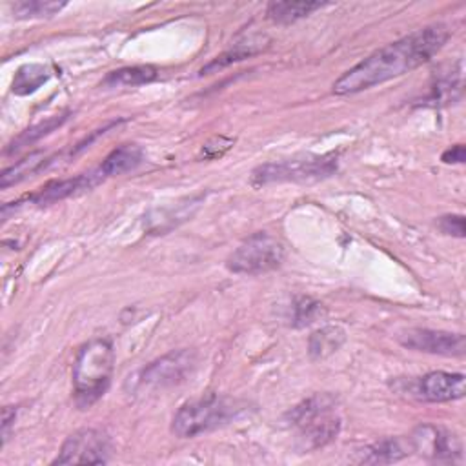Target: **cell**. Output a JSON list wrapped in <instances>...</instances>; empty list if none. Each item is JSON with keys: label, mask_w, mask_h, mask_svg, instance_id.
I'll return each instance as SVG.
<instances>
[{"label": "cell", "mask_w": 466, "mask_h": 466, "mask_svg": "<svg viewBox=\"0 0 466 466\" xmlns=\"http://www.w3.org/2000/svg\"><path fill=\"white\" fill-rule=\"evenodd\" d=\"M448 38L450 29L443 24L417 29L392 42V45L377 50L357 66L348 69L333 84V94L352 95L403 77L437 55Z\"/></svg>", "instance_id": "cell-1"}, {"label": "cell", "mask_w": 466, "mask_h": 466, "mask_svg": "<svg viewBox=\"0 0 466 466\" xmlns=\"http://www.w3.org/2000/svg\"><path fill=\"white\" fill-rule=\"evenodd\" d=\"M115 366V352L108 339L86 343L73 364V394L78 408H90L110 388Z\"/></svg>", "instance_id": "cell-2"}, {"label": "cell", "mask_w": 466, "mask_h": 466, "mask_svg": "<svg viewBox=\"0 0 466 466\" xmlns=\"http://www.w3.org/2000/svg\"><path fill=\"white\" fill-rule=\"evenodd\" d=\"M335 397L317 394L288 413L291 425L299 429L298 448L301 452L319 450L337 439L341 419L335 415Z\"/></svg>", "instance_id": "cell-3"}, {"label": "cell", "mask_w": 466, "mask_h": 466, "mask_svg": "<svg viewBox=\"0 0 466 466\" xmlns=\"http://www.w3.org/2000/svg\"><path fill=\"white\" fill-rule=\"evenodd\" d=\"M246 410V405L221 396L190 401L179 408L172 421V432L181 439H192L228 425Z\"/></svg>", "instance_id": "cell-4"}, {"label": "cell", "mask_w": 466, "mask_h": 466, "mask_svg": "<svg viewBox=\"0 0 466 466\" xmlns=\"http://www.w3.org/2000/svg\"><path fill=\"white\" fill-rule=\"evenodd\" d=\"M337 172V155H301L286 160L268 162L253 169L251 184L266 186L274 183L319 181Z\"/></svg>", "instance_id": "cell-5"}, {"label": "cell", "mask_w": 466, "mask_h": 466, "mask_svg": "<svg viewBox=\"0 0 466 466\" xmlns=\"http://www.w3.org/2000/svg\"><path fill=\"white\" fill-rule=\"evenodd\" d=\"M284 261V246L274 235L266 232L253 233L242 244H239L226 261V266L233 274L261 275L281 266Z\"/></svg>", "instance_id": "cell-6"}, {"label": "cell", "mask_w": 466, "mask_h": 466, "mask_svg": "<svg viewBox=\"0 0 466 466\" xmlns=\"http://www.w3.org/2000/svg\"><path fill=\"white\" fill-rule=\"evenodd\" d=\"M197 366L195 350H174L146 366L139 377V387L148 390L174 388L193 373Z\"/></svg>", "instance_id": "cell-7"}, {"label": "cell", "mask_w": 466, "mask_h": 466, "mask_svg": "<svg viewBox=\"0 0 466 466\" xmlns=\"http://www.w3.org/2000/svg\"><path fill=\"white\" fill-rule=\"evenodd\" d=\"M111 455V441L102 430L82 429L71 434L53 464H104Z\"/></svg>", "instance_id": "cell-8"}, {"label": "cell", "mask_w": 466, "mask_h": 466, "mask_svg": "<svg viewBox=\"0 0 466 466\" xmlns=\"http://www.w3.org/2000/svg\"><path fill=\"white\" fill-rule=\"evenodd\" d=\"M397 341L401 347L415 352H425L432 356L461 357L466 350L462 333H452L430 328H408L399 331Z\"/></svg>", "instance_id": "cell-9"}, {"label": "cell", "mask_w": 466, "mask_h": 466, "mask_svg": "<svg viewBox=\"0 0 466 466\" xmlns=\"http://www.w3.org/2000/svg\"><path fill=\"white\" fill-rule=\"evenodd\" d=\"M413 452L436 462H457L462 459L461 439L443 429L434 425H421L410 436Z\"/></svg>", "instance_id": "cell-10"}, {"label": "cell", "mask_w": 466, "mask_h": 466, "mask_svg": "<svg viewBox=\"0 0 466 466\" xmlns=\"http://www.w3.org/2000/svg\"><path fill=\"white\" fill-rule=\"evenodd\" d=\"M413 397L427 403H450L466 394V377L462 373L432 372L417 379L410 387Z\"/></svg>", "instance_id": "cell-11"}, {"label": "cell", "mask_w": 466, "mask_h": 466, "mask_svg": "<svg viewBox=\"0 0 466 466\" xmlns=\"http://www.w3.org/2000/svg\"><path fill=\"white\" fill-rule=\"evenodd\" d=\"M104 181V176L101 174V169H95V172L88 174H80L71 179H62V181H53L46 184L45 188H40L38 193L31 197L33 202L37 204H52L57 200H62L66 197H71L82 190H92L99 183Z\"/></svg>", "instance_id": "cell-12"}, {"label": "cell", "mask_w": 466, "mask_h": 466, "mask_svg": "<svg viewBox=\"0 0 466 466\" xmlns=\"http://www.w3.org/2000/svg\"><path fill=\"white\" fill-rule=\"evenodd\" d=\"M413 452L410 437H388L377 441L363 450L359 462L366 464H390L408 457Z\"/></svg>", "instance_id": "cell-13"}, {"label": "cell", "mask_w": 466, "mask_h": 466, "mask_svg": "<svg viewBox=\"0 0 466 466\" xmlns=\"http://www.w3.org/2000/svg\"><path fill=\"white\" fill-rule=\"evenodd\" d=\"M144 159L143 148L137 144H124L117 150H113L104 162L101 164V174L104 176V179L108 177H117L122 174H128L132 169H135Z\"/></svg>", "instance_id": "cell-14"}, {"label": "cell", "mask_w": 466, "mask_h": 466, "mask_svg": "<svg viewBox=\"0 0 466 466\" xmlns=\"http://www.w3.org/2000/svg\"><path fill=\"white\" fill-rule=\"evenodd\" d=\"M347 341V331L341 326H324L310 335L308 352L312 359L323 361L335 354Z\"/></svg>", "instance_id": "cell-15"}, {"label": "cell", "mask_w": 466, "mask_h": 466, "mask_svg": "<svg viewBox=\"0 0 466 466\" xmlns=\"http://www.w3.org/2000/svg\"><path fill=\"white\" fill-rule=\"evenodd\" d=\"M157 69L153 66H128L108 73L102 80L106 88H135L143 84H150L157 78Z\"/></svg>", "instance_id": "cell-16"}, {"label": "cell", "mask_w": 466, "mask_h": 466, "mask_svg": "<svg viewBox=\"0 0 466 466\" xmlns=\"http://www.w3.org/2000/svg\"><path fill=\"white\" fill-rule=\"evenodd\" d=\"M328 6L326 3H291V0H284V3H270L266 8V15L275 24H293L308 15H312L317 10H323Z\"/></svg>", "instance_id": "cell-17"}, {"label": "cell", "mask_w": 466, "mask_h": 466, "mask_svg": "<svg viewBox=\"0 0 466 466\" xmlns=\"http://www.w3.org/2000/svg\"><path fill=\"white\" fill-rule=\"evenodd\" d=\"M52 71L45 64H24L17 69L12 90L15 95H31L50 80Z\"/></svg>", "instance_id": "cell-18"}, {"label": "cell", "mask_w": 466, "mask_h": 466, "mask_svg": "<svg viewBox=\"0 0 466 466\" xmlns=\"http://www.w3.org/2000/svg\"><path fill=\"white\" fill-rule=\"evenodd\" d=\"M52 159H48L42 151L37 153H29L28 157H24L22 160H19L17 164H13L12 168L4 169L3 176H0V188L6 190L10 186L19 184L20 181L35 176L37 172H40L42 168H46V164Z\"/></svg>", "instance_id": "cell-19"}, {"label": "cell", "mask_w": 466, "mask_h": 466, "mask_svg": "<svg viewBox=\"0 0 466 466\" xmlns=\"http://www.w3.org/2000/svg\"><path fill=\"white\" fill-rule=\"evenodd\" d=\"M66 8V3H53V0H24L13 4V15L17 19H46L57 15Z\"/></svg>", "instance_id": "cell-20"}, {"label": "cell", "mask_w": 466, "mask_h": 466, "mask_svg": "<svg viewBox=\"0 0 466 466\" xmlns=\"http://www.w3.org/2000/svg\"><path fill=\"white\" fill-rule=\"evenodd\" d=\"M66 119H68L66 115H61V117H53V119H48L46 122H40V124L33 126V128L26 130L22 135H19V137L13 141V144L10 146L8 153H15V151L22 150L24 146H29V144H33L35 141H38V139H42L45 135L52 134L55 128H59V126H61Z\"/></svg>", "instance_id": "cell-21"}, {"label": "cell", "mask_w": 466, "mask_h": 466, "mask_svg": "<svg viewBox=\"0 0 466 466\" xmlns=\"http://www.w3.org/2000/svg\"><path fill=\"white\" fill-rule=\"evenodd\" d=\"M324 314L323 305L312 298H299L298 301L293 303V326H308L312 323H315L321 315Z\"/></svg>", "instance_id": "cell-22"}, {"label": "cell", "mask_w": 466, "mask_h": 466, "mask_svg": "<svg viewBox=\"0 0 466 466\" xmlns=\"http://www.w3.org/2000/svg\"><path fill=\"white\" fill-rule=\"evenodd\" d=\"M251 46H253V45H248V46L237 45V46H235V50H232V52H226L225 55L217 57V61L209 62L206 68H202V73L216 71L217 68H225V66H228V64H232V62L244 61L246 57H249V55H253V53H258V50H256V48H251Z\"/></svg>", "instance_id": "cell-23"}, {"label": "cell", "mask_w": 466, "mask_h": 466, "mask_svg": "<svg viewBox=\"0 0 466 466\" xmlns=\"http://www.w3.org/2000/svg\"><path fill=\"white\" fill-rule=\"evenodd\" d=\"M232 146H233V141H232V139L216 137L214 141H209L208 144L202 146L200 155H202L204 159H217V157H221L223 153H226Z\"/></svg>", "instance_id": "cell-24"}, {"label": "cell", "mask_w": 466, "mask_h": 466, "mask_svg": "<svg viewBox=\"0 0 466 466\" xmlns=\"http://www.w3.org/2000/svg\"><path fill=\"white\" fill-rule=\"evenodd\" d=\"M439 230L446 235L462 239L464 237V217L462 216H445L439 219Z\"/></svg>", "instance_id": "cell-25"}, {"label": "cell", "mask_w": 466, "mask_h": 466, "mask_svg": "<svg viewBox=\"0 0 466 466\" xmlns=\"http://www.w3.org/2000/svg\"><path fill=\"white\" fill-rule=\"evenodd\" d=\"M441 160H443L445 164H462V162L466 160V150H464V146H462V144H455V146L448 148V150L443 153Z\"/></svg>", "instance_id": "cell-26"}, {"label": "cell", "mask_w": 466, "mask_h": 466, "mask_svg": "<svg viewBox=\"0 0 466 466\" xmlns=\"http://www.w3.org/2000/svg\"><path fill=\"white\" fill-rule=\"evenodd\" d=\"M15 413H17V410L12 408V406H6L3 410V436H4V439H8V429H10L12 422L15 421Z\"/></svg>", "instance_id": "cell-27"}]
</instances>
